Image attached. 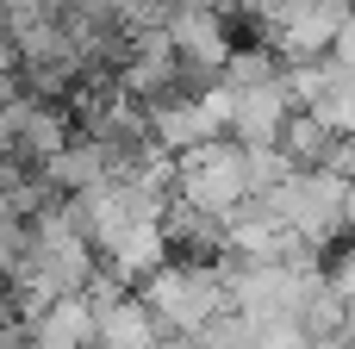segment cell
<instances>
[{"label":"cell","mask_w":355,"mask_h":349,"mask_svg":"<svg viewBox=\"0 0 355 349\" xmlns=\"http://www.w3.org/2000/svg\"><path fill=\"white\" fill-rule=\"evenodd\" d=\"M243 156H250V194H256V200H262V194H275V187L300 169L281 144H243Z\"/></svg>","instance_id":"cell-13"},{"label":"cell","mask_w":355,"mask_h":349,"mask_svg":"<svg viewBox=\"0 0 355 349\" xmlns=\"http://www.w3.org/2000/svg\"><path fill=\"white\" fill-rule=\"evenodd\" d=\"M343 337H349V349H355V306H349V325H343Z\"/></svg>","instance_id":"cell-18"},{"label":"cell","mask_w":355,"mask_h":349,"mask_svg":"<svg viewBox=\"0 0 355 349\" xmlns=\"http://www.w3.org/2000/svg\"><path fill=\"white\" fill-rule=\"evenodd\" d=\"M300 349H349V337H306Z\"/></svg>","instance_id":"cell-17"},{"label":"cell","mask_w":355,"mask_h":349,"mask_svg":"<svg viewBox=\"0 0 355 349\" xmlns=\"http://www.w3.org/2000/svg\"><path fill=\"white\" fill-rule=\"evenodd\" d=\"M231 94H237V100H231V137H237V144H281L287 119L300 112L293 94H287V75L256 81V87H231Z\"/></svg>","instance_id":"cell-6"},{"label":"cell","mask_w":355,"mask_h":349,"mask_svg":"<svg viewBox=\"0 0 355 349\" xmlns=\"http://www.w3.org/2000/svg\"><path fill=\"white\" fill-rule=\"evenodd\" d=\"M75 137H69V112H56V106H44V100H31V112H25V131H19V156H37V162H50V156H62Z\"/></svg>","instance_id":"cell-11"},{"label":"cell","mask_w":355,"mask_h":349,"mask_svg":"<svg viewBox=\"0 0 355 349\" xmlns=\"http://www.w3.org/2000/svg\"><path fill=\"white\" fill-rule=\"evenodd\" d=\"M62 0H0V12H56Z\"/></svg>","instance_id":"cell-16"},{"label":"cell","mask_w":355,"mask_h":349,"mask_svg":"<svg viewBox=\"0 0 355 349\" xmlns=\"http://www.w3.org/2000/svg\"><path fill=\"white\" fill-rule=\"evenodd\" d=\"M200 349H256V318L250 312H218L206 331H200Z\"/></svg>","instance_id":"cell-15"},{"label":"cell","mask_w":355,"mask_h":349,"mask_svg":"<svg viewBox=\"0 0 355 349\" xmlns=\"http://www.w3.org/2000/svg\"><path fill=\"white\" fill-rule=\"evenodd\" d=\"M262 206L312 250H324L337 231H343V212H349V175L337 169H293L275 194H262Z\"/></svg>","instance_id":"cell-3"},{"label":"cell","mask_w":355,"mask_h":349,"mask_svg":"<svg viewBox=\"0 0 355 349\" xmlns=\"http://www.w3.org/2000/svg\"><path fill=\"white\" fill-rule=\"evenodd\" d=\"M300 325H306V337H343V325H349V300L324 281L312 300H306V312H300Z\"/></svg>","instance_id":"cell-14"},{"label":"cell","mask_w":355,"mask_h":349,"mask_svg":"<svg viewBox=\"0 0 355 349\" xmlns=\"http://www.w3.org/2000/svg\"><path fill=\"white\" fill-rule=\"evenodd\" d=\"M162 337L168 331L156 325L144 293H119L112 306H100V349H156Z\"/></svg>","instance_id":"cell-10"},{"label":"cell","mask_w":355,"mask_h":349,"mask_svg":"<svg viewBox=\"0 0 355 349\" xmlns=\"http://www.w3.org/2000/svg\"><path fill=\"white\" fill-rule=\"evenodd\" d=\"M175 200L193 206V212H206V219H231L243 200H256L250 194V156H243V144L237 137H212V144L175 156Z\"/></svg>","instance_id":"cell-2"},{"label":"cell","mask_w":355,"mask_h":349,"mask_svg":"<svg viewBox=\"0 0 355 349\" xmlns=\"http://www.w3.org/2000/svg\"><path fill=\"white\" fill-rule=\"evenodd\" d=\"M331 144H337V131H331L318 112H293V119H287V131H281V150H287L300 169H318V162L331 156Z\"/></svg>","instance_id":"cell-12"},{"label":"cell","mask_w":355,"mask_h":349,"mask_svg":"<svg viewBox=\"0 0 355 349\" xmlns=\"http://www.w3.org/2000/svg\"><path fill=\"white\" fill-rule=\"evenodd\" d=\"M150 137H156L168 156H187V150H200V144H212V137H225V131H218V119L206 112L200 94H168V100L150 106Z\"/></svg>","instance_id":"cell-7"},{"label":"cell","mask_w":355,"mask_h":349,"mask_svg":"<svg viewBox=\"0 0 355 349\" xmlns=\"http://www.w3.org/2000/svg\"><path fill=\"white\" fill-rule=\"evenodd\" d=\"M144 306L156 312L162 331L175 337H200L218 312H231V287H225V262H162L150 281H144Z\"/></svg>","instance_id":"cell-1"},{"label":"cell","mask_w":355,"mask_h":349,"mask_svg":"<svg viewBox=\"0 0 355 349\" xmlns=\"http://www.w3.org/2000/svg\"><path fill=\"white\" fill-rule=\"evenodd\" d=\"M343 19H349V0H275L268 6V44L287 62H318V56H331Z\"/></svg>","instance_id":"cell-4"},{"label":"cell","mask_w":355,"mask_h":349,"mask_svg":"<svg viewBox=\"0 0 355 349\" xmlns=\"http://www.w3.org/2000/svg\"><path fill=\"white\" fill-rule=\"evenodd\" d=\"M168 44L181 56V69H200V75H218L231 62V25L218 6H175L168 12Z\"/></svg>","instance_id":"cell-5"},{"label":"cell","mask_w":355,"mask_h":349,"mask_svg":"<svg viewBox=\"0 0 355 349\" xmlns=\"http://www.w3.org/2000/svg\"><path fill=\"white\" fill-rule=\"evenodd\" d=\"M162 262H168V231H162V225H125V231L100 250V269H112L125 287H131V281H150Z\"/></svg>","instance_id":"cell-9"},{"label":"cell","mask_w":355,"mask_h":349,"mask_svg":"<svg viewBox=\"0 0 355 349\" xmlns=\"http://www.w3.org/2000/svg\"><path fill=\"white\" fill-rule=\"evenodd\" d=\"M25 331H31V349H100V312L87 306V293H62Z\"/></svg>","instance_id":"cell-8"}]
</instances>
